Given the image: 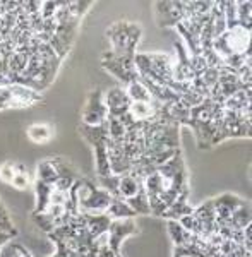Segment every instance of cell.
Returning a JSON list of instances; mask_svg holds the SVG:
<instances>
[{
    "label": "cell",
    "mask_w": 252,
    "mask_h": 257,
    "mask_svg": "<svg viewBox=\"0 0 252 257\" xmlns=\"http://www.w3.org/2000/svg\"><path fill=\"white\" fill-rule=\"evenodd\" d=\"M187 184V168H185L182 149H179L170 160L160 165L143 180L144 192L150 202V214L162 218V214Z\"/></svg>",
    "instance_id": "1"
},
{
    "label": "cell",
    "mask_w": 252,
    "mask_h": 257,
    "mask_svg": "<svg viewBox=\"0 0 252 257\" xmlns=\"http://www.w3.org/2000/svg\"><path fill=\"white\" fill-rule=\"evenodd\" d=\"M143 36V26L131 21H117L106 28V38L110 40L111 48L103 53V57H108L122 64L134 62L136 47Z\"/></svg>",
    "instance_id": "2"
},
{
    "label": "cell",
    "mask_w": 252,
    "mask_h": 257,
    "mask_svg": "<svg viewBox=\"0 0 252 257\" xmlns=\"http://www.w3.org/2000/svg\"><path fill=\"white\" fill-rule=\"evenodd\" d=\"M132 235H139V226L136 225L134 219H113L106 231V238H108V247L113 250L117 257H122L120 245L125 238Z\"/></svg>",
    "instance_id": "3"
},
{
    "label": "cell",
    "mask_w": 252,
    "mask_h": 257,
    "mask_svg": "<svg viewBox=\"0 0 252 257\" xmlns=\"http://www.w3.org/2000/svg\"><path fill=\"white\" fill-rule=\"evenodd\" d=\"M106 117H108V110H106L105 101H103V91H91L88 94V99H86L84 108H82L81 123H86V125H101L103 122H106Z\"/></svg>",
    "instance_id": "4"
},
{
    "label": "cell",
    "mask_w": 252,
    "mask_h": 257,
    "mask_svg": "<svg viewBox=\"0 0 252 257\" xmlns=\"http://www.w3.org/2000/svg\"><path fill=\"white\" fill-rule=\"evenodd\" d=\"M155 14L160 28H175L184 21V6L182 2H156Z\"/></svg>",
    "instance_id": "5"
},
{
    "label": "cell",
    "mask_w": 252,
    "mask_h": 257,
    "mask_svg": "<svg viewBox=\"0 0 252 257\" xmlns=\"http://www.w3.org/2000/svg\"><path fill=\"white\" fill-rule=\"evenodd\" d=\"M175 50H177V64H173V67H172L173 81L191 84L197 76L192 69V64H191V59H189L187 50H185L182 41H175Z\"/></svg>",
    "instance_id": "6"
},
{
    "label": "cell",
    "mask_w": 252,
    "mask_h": 257,
    "mask_svg": "<svg viewBox=\"0 0 252 257\" xmlns=\"http://www.w3.org/2000/svg\"><path fill=\"white\" fill-rule=\"evenodd\" d=\"M106 153H108L111 175H125L131 172V160L125 153V148H123V141L108 139Z\"/></svg>",
    "instance_id": "7"
},
{
    "label": "cell",
    "mask_w": 252,
    "mask_h": 257,
    "mask_svg": "<svg viewBox=\"0 0 252 257\" xmlns=\"http://www.w3.org/2000/svg\"><path fill=\"white\" fill-rule=\"evenodd\" d=\"M103 101H105V106L108 110V117L117 118H122L127 113V108L131 105V99L127 96L125 89L118 88V86L103 93Z\"/></svg>",
    "instance_id": "8"
},
{
    "label": "cell",
    "mask_w": 252,
    "mask_h": 257,
    "mask_svg": "<svg viewBox=\"0 0 252 257\" xmlns=\"http://www.w3.org/2000/svg\"><path fill=\"white\" fill-rule=\"evenodd\" d=\"M189 196H191V187H189V184H187V185H184V189L180 190V194L177 196L175 201H173L167 208V211L162 214V218L167 219V221H179L180 218L187 216V214H192L194 208L189 204Z\"/></svg>",
    "instance_id": "9"
},
{
    "label": "cell",
    "mask_w": 252,
    "mask_h": 257,
    "mask_svg": "<svg viewBox=\"0 0 252 257\" xmlns=\"http://www.w3.org/2000/svg\"><path fill=\"white\" fill-rule=\"evenodd\" d=\"M143 180H139L138 177H134L132 173H125V175L118 177V185H117V194L115 197L122 199V201H129V199L136 197L141 192Z\"/></svg>",
    "instance_id": "10"
},
{
    "label": "cell",
    "mask_w": 252,
    "mask_h": 257,
    "mask_svg": "<svg viewBox=\"0 0 252 257\" xmlns=\"http://www.w3.org/2000/svg\"><path fill=\"white\" fill-rule=\"evenodd\" d=\"M172 257H208V254H206V247L202 238L194 235L191 242L184 243V245L173 247Z\"/></svg>",
    "instance_id": "11"
},
{
    "label": "cell",
    "mask_w": 252,
    "mask_h": 257,
    "mask_svg": "<svg viewBox=\"0 0 252 257\" xmlns=\"http://www.w3.org/2000/svg\"><path fill=\"white\" fill-rule=\"evenodd\" d=\"M84 218H86V230H88L94 238H98L100 235H105L106 231H108L111 219L106 216L105 213L103 214H84Z\"/></svg>",
    "instance_id": "12"
},
{
    "label": "cell",
    "mask_w": 252,
    "mask_h": 257,
    "mask_svg": "<svg viewBox=\"0 0 252 257\" xmlns=\"http://www.w3.org/2000/svg\"><path fill=\"white\" fill-rule=\"evenodd\" d=\"M105 214L111 219V221H113V219H136V216H138V214L129 208V204L118 197L111 199V202H110L108 209L105 211Z\"/></svg>",
    "instance_id": "13"
},
{
    "label": "cell",
    "mask_w": 252,
    "mask_h": 257,
    "mask_svg": "<svg viewBox=\"0 0 252 257\" xmlns=\"http://www.w3.org/2000/svg\"><path fill=\"white\" fill-rule=\"evenodd\" d=\"M223 108L228 111H250V89L237 91L223 103Z\"/></svg>",
    "instance_id": "14"
},
{
    "label": "cell",
    "mask_w": 252,
    "mask_h": 257,
    "mask_svg": "<svg viewBox=\"0 0 252 257\" xmlns=\"http://www.w3.org/2000/svg\"><path fill=\"white\" fill-rule=\"evenodd\" d=\"M57 178H59V173H57L53 158H47V160L40 161L38 167H36V180H40V182H43V184L52 185L53 187Z\"/></svg>",
    "instance_id": "15"
},
{
    "label": "cell",
    "mask_w": 252,
    "mask_h": 257,
    "mask_svg": "<svg viewBox=\"0 0 252 257\" xmlns=\"http://www.w3.org/2000/svg\"><path fill=\"white\" fill-rule=\"evenodd\" d=\"M250 206L249 202L242 204L235 213L230 216V221H228V226L232 228L233 231H242L245 230L247 226H250Z\"/></svg>",
    "instance_id": "16"
},
{
    "label": "cell",
    "mask_w": 252,
    "mask_h": 257,
    "mask_svg": "<svg viewBox=\"0 0 252 257\" xmlns=\"http://www.w3.org/2000/svg\"><path fill=\"white\" fill-rule=\"evenodd\" d=\"M28 138L36 144H45L52 139L53 136V128L50 123H31L26 131Z\"/></svg>",
    "instance_id": "17"
},
{
    "label": "cell",
    "mask_w": 252,
    "mask_h": 257,
    "mask_svg": "<svg viewBox=\"0 0 252 257\" xmlns=\"http://www.w3.org/2000/svg\"><path fill=\"white\" fill-rule=\"evenodd\" d=\"M28 62H30V55H28V53L14 52L9 57V60H7L6 74L7 76H21V74L26 70Z\"/></svg>",
    "instance_id": "18"
},
{
    "label": "cell",
    "mask_w": 252,
    "mask_h": 257,
    "mask_svg": "<svg viewBox=\"0 0 252 257\" xmlns=\"http://www.w3.org/2000/svg\"><path fill=\"white\" fill-rule=\"evenodd\" d=\"M52 185H47L43 182L36 180L35 182V194H36V208L33 214H40L43 211H47L48 202H50V194H52Z\"/></svg>",
    "instance_id": "19"
},
{
    "label": "cell",
    "mask_w": 252,
    "mask_h": 257,
    "mask_svg": "<svg viewBox=\"0 0 252 257\" xmlns=\"http://www.w3.org/2000/svg\"><path fill=\"white\" fill-rule=\"evenodd\" d=\"M167 228H168V233H170V238L173 242V247L184 245V243L191 242L194 237V235L189 233L179 221H167Z\"/></svg>",
    "instance_id": "20"
},
{
    "label": "cell",
    "mask_w": 252,
    "mask_h": 257,
    "mask_svg": "<svg viewBox=\"0 0 252 257\" xmlns=\"http://www.w3.org/2000/svg\"><path fill=\"white\" fill-rule=\"evenodd\" d=\"M125 93H127V96H129L131 101H144V103H148V101H151V99H153L151 94H150V91H148L146 86L143 84L141 77H139V79H136V81H132L131 84H127Z\"/></svg>",
    "instance_id": "21"
},
{
    "label": "cell",
    "mask_w": 252,
    "mask_h": 257,
    "mask_svg": "<svg viewBox=\"0 0 252 257\" xmlns=\"http://www.w3.org/2000/svg\"><path fill=\"white\" fill-rule=\"evenodd\" d=\"M125 202L136 214H150V202H148V196L144 192V189L136 197H132Z\"/></svg>",
    "instance_id": "22"
},
{
    "label": "cell",
    "mask_w": 252,
    "mask_h": 257,
    "mask_svg": "<svg viewBox=\"0 0 252 257\" xmlns=\"http://www.w3.org/2000/svg\"><path fill=\"white\" fill-rule=\"evenodd\" d=\"M237 6V23L240 28L250 30V11L252 4L250 2H235Z\"/></svg>",
    "instance_id": "23"
},
{
    "label": "cell",
    "mask_w": 252,
    "mask_h": 257,
    "mask_svg": "<svg viewBox=\"0 0 252 257\" xmlns=\"http://www.w3.org/2000/svg\"><path fill=\"white\" fill-rule=\"evenodd\" d=\"M206 98H202L199 93H196L192 88L187 91V93H184V94H180V103L185 106V108H194V106H197V105H201L202 101H204Z\"/></svg>",
    "instance_id": "24"
},
{
    "label": "cell",
    "mask_w": 252,
    "mask_h": 257,
    "mask_svg": "<svg viewBox=\"0 0 252 257\" xmlns=\"http://www.w3.org/2000/svg\"><path fill=\"white\" fill-rule=\"evenodd\" d=\"M0 110H16L11 86H0Z\"/></svg>",
    "instance_id": "25"
},
{
    "label": "cell",
    "mask_w": 252,
    "mask_h": 257,
    "mask_svg": "<svg viewBox=\"0 0 252 257\" xmlns=\"http://www.w3.org/2000/svg\"><path fill=\"white\" fill-rule=\"evenodd\" d=\"M91 6H93L91 2H67V11L71 12L72 18L81 19L91 9Z\"/></svg>",
    "instance_id": "26"
},
{
    "label": "cell",
    "mask_w": 252,
    "mask_h": 257,
    "mask_svg": "<svg viewBox=\"0 0 252 257\" xmlns=\"http://www.w3.org/2000/svg\"><path fill=\"white\" fill-rule=\"evenodd\" d=\"M218 77H220V70L213 69V67H208L204 72H202L201 81H202V84H204L206 88L211 91V88H214V84L218 82Z\"/></svg>",
    "instance_id": "27"
},
{
    "label": "cell",
    "mask_w": 252,
    "mask_h": 257,
    "mask_svg": "<svg viewBox=\"0 0 252 257\" xmlns=\"http://www.w3.org/2000/svg\"><path fill=\"white\" fill-rule=\"evenodd\" d=\"M60 7V2H41L40 16L43 19H53Z\"/></svg>",
    "instance_id": "28"
},
{
    "label": "cell",
    "mask_w": 252,
    "mask_h": 257,
    "mask_svg": "<svg viewBox=\"0 0 252 257\" xmlns=\"http://www.w3.org/2000/svg\"><path fill=\"white\" fill-rule=\"evenodd\" d=\"M11 185L18 190H24L30 187V175L28 173H16L14 178H12Z\"/></svg>",
    "instance_id": "29"
},
{
    "label": "cell",
    "mask_w": 252,
    "mask_h": 257,
    "mask_svg": "<svg viewBox=\"0 0 252 257\" xmlns=\"http://www.w3.org/2000/svg\"><path fill=\"white\" fill-rule=\"evenodd\" d=\"M14 163L12 161H7L0 167V180L6 182V184H11L12 178H14Z\"/></svg>",
    "instance_id": "30"
},
{
    "label": "cell",
    "mask_w": 252,
    "mask_h": 257,
    "mask_svg": "<svg viewBox=\"0 0 252 257\" xmlns=\"http://www.w3.org/2000/svg\"><path fill=\"white\" fill-rule=\"evenodd\" d=\"M94 257H117L113 254V250L108 247V245H100L96 248V254H94Z\"/></svg>",
    "instance_id": "31"
},
{
    "label": "cell",
    "mask_w": 252,
    "mask_h": 257,
    "mask_svg": "<svg viewBox=\"0 0 252 257\" xmlns=\"http://www.w3.org/2000/svg\"><path fill=\"white\" fill-rule=\"evenodd\" d=\"M16 248H18V255H16V257H31L30 254H28V252L26 250H24V248L23 247H16Z\"/></svg>",
    "instance_id": "32"
}]
</instances>
